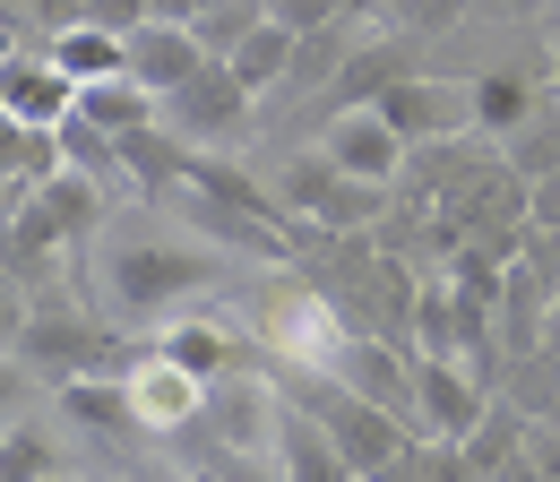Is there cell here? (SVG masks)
<instances>
[{"label":"cell","mask_w":560,"mask_h":482,"mask_svg":"<svg viewBox=\"0 0 560 482\" xmlns=\"http://www.w3.org/2000/svg\"><path fill=\"white\" fill-rule=\"evenodd\" d=\"M362 482H422V466H415V448L397 457V466H380V474H362Z\"/></svg>","instance_id":"obj_30"},{"label":"cell","mask_w":560,"mask_h":482,"mask_svg":"<svg viewBox=\"0 0 560 482\" xmlns=\"http://www.w3.org/2000/svg\"><path fill=\"white\" fill-rule=\"evenodd\" d=\"M544 17H552V26H560V0H552V9H544Z\"/></svg>","instance_id":"obj_33"},{"label":"cell","mask_w":560,"mask_h":482,"mask_svg":"<svg viewBox=\"0 0 560 482\" xmlns=\"http://www.w3.org/2000/svg\"><path fill=\"white\" fill-rule=\"evenodd\" d=\"M18 371L26 379H44V388H70V379H104V371H130L139 353L113 337V328H95V319H78L70 302H35L26 319H18Z\"/></svg>","instance_id":"obj_2"},{"label":"cell","mask_w":560,"mask_h":482,"mask_svg":"<svg viewBox=\"0 0 560 482\" xmlns=\"http://www.w3.org/2000/svg\"><path fill=\"white\" fill-rule=\"evenodd\" d=\"M544 69H552V95H560V35H552V52H544Z\"/></svg>","instance_id":"obj_31"},{"label":"cell","mask_w":560,"mask_h":482,"mask_svg":"<svg viewBox=\"0 0 560 482\" xmlns=\"http://www.w3.org/2000/svg\"><path fill=\"white\" fill-rule=\"evenodd\" d=\"M346 190H353V173H337V164L319 155V138H311L302 155H284V173H277V207L293 224H337Z\"/></svg>","instance_id":"obj_12"},{"label":"cell","mask_w":560,"mask_h":482,"mask_svg":"<svg viewBox=\"0 0 560 482\" xmlns=\"http://www.w3.org/2000/svg\"><path fill=\"white\" fill-rule=\"evenodd\" d=\"M70 173V146L61 130H9V199H35Z\"/></svg>","instance_id":"obj_20"},{"label":"cell","mask_w":560,"mask_h":482,"mask_svg":"<svg viewBox=\"0 0 560 482\" xmlns=\"http://www.w3.org/2000/svg\"><path fill=\"white\" fill-rule=\"evenodd\" d=\"M250 121H259V95H250V86H242L224 61H208L190 86H173V95H164V130L190 138L199 155H208V146H233Z\"/></svg>","instance_id":"obj_4"},{"label":"cell","mask_w":560,"mask_h":482,"mask_svg":"<svg viewBox=\"0 0 560 482\" xmlns=\"http://www.w3.org/2000/svg\"><path fill=\"white\" fill-rule=\"evenodd\" d=\"M500 9H552V0H500Z\"/></svg>","instance_id":"obj_32"},{"label":"cell","mask_w":560,"mask_h":482,"mask_svg":"<svg viewBox=\"0 0 560 482\" xmlns=\"http://www.w3.org/2000/svg\"><path fill=\"white\" fill-rule=\"evenodd\" d=\"M0 482H61V448H52L35 422H18L9 448H0Z\"/></svg>","instance_id":"obj_24"},{"label":"cell","mask_w":560,"mask_h":482,"mask_svg":"<svg viewBox=\"0 0 560 482\" xmlns=\"http://www.w3.org/2000/svg\"><path fill=\"white\" fill-rule=\"evenodd\" d=\"M491 405H500V388H491L466 353H422V344H415V431H422V439L466 448V439L483 431Z\"/></svg>","instance_id":"obj_3"},{"label":"cell","mask_w":560,"mask_h":482,"mask_svg":"<svg viewBox=\"0 0 560 482\" xmlns=\"http://www.w3.org/2000/svg\"><path fill=\"white\" fill-rule=\"evenodd\" d=\"M0 113H9V130H61L78 113V78L52 52H9V78H0Z\"/></svg>","instance_id":"obj_10"},{"label":"cell","mask_w":560,"mask_h":482,"mask_svg":"<svg viewBox=\"0 0 560 482\" xmlns=\"http://www.w3.org/2000/svg\"><path fill=\"white\" fill-rule=\"evenodd\" d=\"M319 155L353 173V181H371V190H406V164H415V146L397 138V121L380 113V104H353V113H328L319 121Z\"/></svg>","instance_id":"obj_5"},{"label":"cell","mask_w":560,"mask_h":482,"mask_svg":"<svg viewBox=\"0 0 560 482\" xmlns=\"http://www.w3.org/2000/svg\"><path fill=\"white\" fill-rule=\"evenodd\" d=\"M380 113L397 121V138H406V146L475 138V86H466V78H440V69H406V78L380 95Z\"/></svg>","instance_id":"obj_6"},{"label":"cell","mask_w":560,"mask_h":482,"mask_svg":"<svg viewBox=\"0 0 560 482\" xmlns=\"http://www.w3.org/2000/svg\"><path fill=\"white\" fill-rule=\"evenodd\" d=\"M466 86H475V138H491V146H509V138L552 104V69H526V61H491V69H475Z\"/></svg>","instance_id":"obj_8"},{"label":"cell","mask_w":560,"mask_h":482,"mask_svg":"<svg viewBox=\"0 0 560 482\" xmlns=\"http://www.w3.org/2000/svg\"><path fill=\"white\" fill-rule=\"evenodd\" d=\"M526 224H535V233H560V173L526 181Z\"/></svg>","instance_id":"obj_28"},{"label":"cell","mask_w":560,"mask_h":482,"mask_svg":"<svg viewBox=\"0 0 560 482\" xmlns=\"http://www.w3.org/2000/svg\"><path fill=\"white\" fill-rule=\"evenodd\" d=\"M268 17L293 35H328V26H346V0H268Z\"/></svg>","instance_id":"obj_26"},{"label":"cell","mask_w":560,"mask_h":482,"mask_svg":"<svg viewBox=\"0 0 560 482\" xmlns=\"http://www.w3.org/2000/svg\"><path fill=\"white\" fill-rule=\"evenodd\" d=\"M208 379H190L182 362H164L155 344H147L139 362H130V405H139V431H155V439H190L199 422H208Z\"/></svg>","instance_id":"obj_7"},{"label":"cell","mask_w":560,"mask_h":482,"mask_svg":"<svg viewBox=\"0 0 560 482\" xmlns=\"http://www.w3.org/2000/svg\"><path fill=\"white\" fill-rule=\"evenodd\" d=\"M78 121H95V130H113V138H139V130L164 121V95L139 86V78H104V86L78 95Z\"/></svg>","instance_id":"obj_16"},{"label":"cell","mask_w":560,"mask_h":482,"mask_svg":"<svg viewBox=\"0 0 560 482\" xmlns=\"http://www.w3.org/2000/svg\"><path fill=\"white\" fill-rule=\"evenodd\" d=\"M35 199L52 207V224L70 233V242H86L95 224H104V181H86V173H61L52 190H35Z\"/></svg>","instance_id":"obj_23"},{"label":"cell","mask_w":560,"mask_h":482,"mask_svg":"<svg viewBox=\"0 0 560 482\" xmlns=\"http://www.w3.org/2000/svg\"><path fill=\"white\" fill-rule=\"evenodd\" d=\"M466 17V0H388V26L397 35H448Z\"/></svg>","instance_id":"obj_25"},{"label":"cell","mask_w":560,"mask_h":482,"mask_svg":"<svg viewBox=\"0 0 560 482\" xmlns=\"http://www.w3.org/2000/svg\"><path fill=\"white\" fill-rule=\"evenodd\" d=\"M147 17V0H78V26H104V35H139Z\"/></svg>","instance_id":"obj_27"},{"label":"cell","mask_w":560,"mask_h":482,"mask_svg":"<svg viewBox=\"0 0 560 482\" xmlns=\"http://www.w3.org/2000/svg\"><path fill=\"white\" fill-rule=\"evenodd\" d=\"M147 9H155V17H164V26H190V17H199V9H208V0H147Z\"/></svg>","instance_id":"obj_29"},{"label":"cell","mask_w":560,"mask_h":482,"mask_svg":"<svg viewBox=\"0 0 560 482\" xmlns=\"http://www.w3.org/2000/svg\"><path fill=\"white\" fill-rule=\"evenodd\" d=\"M328 379H346L353 397H371V405H388V413H406V422H415V344H397V337H362V328H353Z\"/></svg>","instance_id":"obj_9"},{"label":"cell","mask_w":560,"mask_h":482,"mask_svg":"<svg viewBox=\"0 0 560 482\" xmlns=\"http://www.w3.org/2000/svg\"><path fill=\"white\" fill-rule=\"evenodd\" d=\"M215 284H224V250L182 242V233H139V242H104V250H95V302H104L113 319L164 328V319H182Z\"/></svg>","instance_id":"obj_1"},{"label":"cell","mask_w":560,"mask_h":482,"mask_svg":"<svg viewBox=\"0 0 560 482\" xmlns=\"http://www.w3.org/2000/svg\"><path fill=\"white\" fill-rule=\"evenodd\" d=\"M61 250H70V233L52 224V207L44 199H9V275H18V284H35Z\"/></svg>","instance_id":"obj_17"},{"label":"cell","mask_w":560,"mask_h":482,"mask_svg":"<svg viewBox=\"0 0 560 482\" xmlns=\"http://www.w3.org/2000/svg\"><path fill=\"white\" fill-rule=\"evenodd\" d=\"M259 26H268V0H215L208 17L190 26V35L208 44V61H233V52H242V44L259 35Z\"/></svg>","instance_id":"obj_22"},{"label":"cell","mask_w":560,"mask_h":482,"mask_svg":"<svg viewBox=\"0 0 560 482\" xmlns=\"http://www.w3.org/2000/svg\"><path fill=\"white\" fill-rule=\"evenodd\" d=\"M293 61H302V35L268 17V26H259V35H250V44H242V52H233L224 69H233L250 95H268V86H293Z\"/></svg>","instance_id":"obj_19"},{"label":"cell","mask_w":560,"mask_h":482,"mask_svg":"<svg viewBox=\"0 0 560 482\" xmlns=\"http://www.w3.org/2000/svg\"><path fill=\"white\" fill-rule=\"evenodd\" d=\"M415 69V52H406V35H362L353 44V61L337 69V86H328V113H353V104H380L397 78Z\"/></svg>","instance_id":"obj_14"},{"label":"cell","mask_w":560,"mask_h":482,"mask_svg":"<svg viewBox=\"0 0 560 482\" xmlns=\"http://www.w3.org/2000/svg\"><path fill=\"white\" fill-rule=\"evenodd\" d=\"M52 405L70 413L78 431H95V439H130V431H139V405H130V371L70 379V388H52Z\"/></svg>","instance_id":"obj_15"},{"label":"cell","mask_w":560,"mask_h":482,"mask_svg":"<svg viewBox=\"0 0 560 482\" xmlns=\"http://www.w3.org/2000/svg\"><path fill=\"white\" fill-rule=\"evenodd\" d=\"M44 52L78 78V95L104 86V78H130V35H104V26H70V35H52Z\"/></svg>","instance_id":"obj_18"},{"label":"cell","mask_w":560,"mask_h":482,"mask_svg":"<svg viewBox=\"0 0 560 482\" xmlns=\"http://www.w3.org/2000/svg\"><path fill=\"white\" fill-rule=\"evenodd\" d=\"M147 344H155L164 362H182L190 379H208V388H224V379H242V371H250V344L233 337L224 319H190V310H182V319H164Z\"/></svg>","instance_id":"obj_11"},{"label":"cell","mask_w":560,"mask_h":482,"mask_svg":"<svg viewBox=\"0 0 560 482\" xmlns=\"http://www.w3.org/2000/svg\"><path fill=\"white\" fill-rule=\"evenodd\" d=\"M500 155H509V173H517V181H544V173H560V95H552V104H544V113H535L517 138H509Z\"/></svg>","instance_id":"obj_21"},{"label":"cell","mask_w":560,"mask_h":482,"mask_svg":"<svg viewBox=\"0 0 560 482\" xmlns=\"http://www.w3.org/2000/svg\"><path fill=\"white\" fill-rule=\"evenodd\" d=\"M208 69V44L190 35V26H164V17H147L139 35H130V78L155 86V95H173V86H190Z\"/></svg>","instance_id":"obj_13"}]
</instances>
